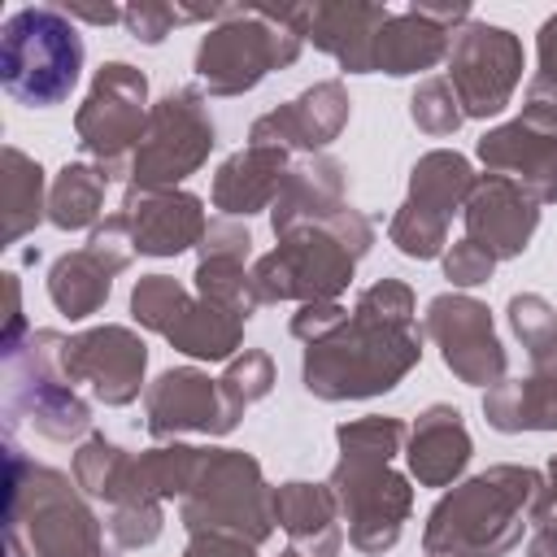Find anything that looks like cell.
I'll return each mask as SVG.
<instances>
[{
    "label": "cell",
    "mask_w": 557,
    "mask_h": 557,
    "mask_svg": "<svg viewBox=\"0 0 557 557\" xmlns=\"http://www.w3.org/2000/svg\"><path fill=\"white\" fill-rule=\"evenodd\" d=\"M470 453H474V444H470V431H466L457 405H426L413 418L409 440H405L409 474L422 487H453L466 474Z\"/></svg>",
    "instance_id": "23"
},
{
    "label": "cell",
    "mask_w": 557,
    "mask_h": 557,
    "mask_svg": "<svg viewBox=\"0 0 557 557\" xmlns=\"http://www.w3.org/2000/svg\"><path fill=\"white\" fill-rule=\"evenodd\" d=\"M178 518L187 535L222 531L265 544L274 535V487L244 448H205V466L191 492L178 500Z\"/></svg>",
    "instance_id": "8"
},
{
    "label": "cell",
    "mask_w": 557,
    "mask_h": 557,
    "mask_svg": "<svg viewBox=\"0 0 557 557\" xmlns=\"http://www.w3.org/2000/svg\"><path fill=\"white\" fill-rule=\"evenodd\" d=\"M104 187H109V178L100 174V165H87V161L61 165V174L48 187V222L57 231L96 226L104 213Z\"/></svg>",
    "instance_id": "31"
},
{
    "label": "cell",
    "mask_w": 557,
    "mask_h": 557,
    "mask_svg": "<svg viewBox=\"0 0 557 557\" xmlns=\"http://www.w3.org/2000/svg\"><path fill=\"white\" fill-rule=\"evenodd\" d=\"M409 117H413V126L422 135L444 139L466 122V109H461L457 91L448 87V78H422L413 87V96H409Z\"/></svg>",
    "instance_id": "36"
},
{
    "label": "cell",
    "mask_w": 557,
    "mask_h": 557,
    "mask_svg": "<svg viewBox=\"0 0 557 557\" xmlns=\"http://www.w3.org/2000/svg\"><path fill=\"white\" fill-rule=\"evenodd\" d=\"M483 418L500 435L557 431V361L531 366L522 379H500L483 392Z\"/></svg>",
    "instance_id": "27"
},
{
    "label": "cell",
    "mask_w": 557,
    "mask_h": 557,
    "mask_svg": "<svg viewBox=\"0 0 557 557\" xmlns=\"http://www.w3.org/2000/svg\"><path fill=\"white\" fill-rule=\"evenodd\" d=\"M531 527H548V531H553V535H557V509H553V513H544V518H535V522H531Z\"/></svg>",
    "instance_id": "48"
},
{
    "label": "cell",
    "mask_w": 557,
    "mask_h": 557,
    "mask_svg": "<svg viewBox=\"0 0 557 557\" xmlns=\"http://www.w3.org/2000/svg\"><path fill=\"white\" fill-rule=\"evenodd\" d=\"M474 178H479V174L470 170V161H466L461 152H453V148H431V152H422V157L413 161V170H409V196H405V205L448 226L453 213L466 209V200H470V191H474Z\"/></svg>",
    "instance_id": "28"
},
{
    "label": "cell",
    "mask_w": 557,
    "mask_h": 557,
    "mask_svg": "<svg viewBox=\"0 0 557 557\" xmlns=\"http://www.w3.org/2000/svg\"><path fill=\"white\" fill-rule=\"evenodd\" d=\"M553 509H557V457L548 461L544 492H540V500H535V509H531V522H535V518H544V513H553Z\"/></svg>",
    "instance_id": "47"
},
{
    "label": "cell",
    "mask_w": 557,
    "mask_h": 557,
    "mask_svg": "<svg viewBox=\"0 0 557 557\" xmlns=\"http://www.w3.org/2000/svg\"><path fill=\"white\" fill-rule=\"evenodd\" d=\"M348 174L335 157L318 152V157H305L287 170L283 178V191L278 200L270 205V226H274V239L278 235H292L300 226H318V222H331L344 205H348Z\"/></svg>",
    "instance_id": "22"
},
{
    "label": "cell",
    "mask_w": 557,
    "mask_h": 557,
    "mask_svg": "<svg viewBox=\"0 0 557 557\" xmlns=\"http://www.w3.org/2000/svg\"><path fill=\"white\" fill-rule=\"evenodd\" d=\"M309 30V4L257 9V4H222V17L200 35L196 78L209 96H244L265 74L287 70Z\"/></svg>",
    "instance_id": "5"
},
{
    "label": "cell",
    "mask_w": 557,
    "mask_h": 557,
    "mask_svg": "<svg viewBox=\"0 0 557 557\" xmlns=\"http://www.w3.org/2000/svg\"><path fill=\"white\" fill-rule=\"evenodd\" d=\"M131 257H135V244H131L126 218L109 213L104 222H96L91 239L65 257H57L48 270V296H52L57 313H65L70 322L100 313L113 292V278L131 265Z\"/></svg>",
    "instance_id": "15"
},
{
    "label": "cell",
    "mask_w": 557,
    "mask_h": 557,
    "mask_svg": "<svg viewBox=\"0 0 557 557\" xmlns=\"http://www.w3.org/2000/svg\"><path fill=\"white\" fill-rule=\"evenodd\" d=\"M83 74V35L61 9L26 4L0 30V83L17 104L52 109Z\"/></svg>",
    "instance_id": "7"
},
{
    "label": "cell",
    "mask_w": 557,
    "mask_h": 557,
    "mask_svg": "<svg viewBox=\"0 0 557 557\" xmlns=\"http://www.w3.org/2000/svg\"><path fill=\"white\" fill-rule=\"evenodd\" d=\"M191 300V292L170 278V274H144L135 287H131V318L144 326V331H157V335H170V326L178 322L183 305Z\"/></svg>",
    "instance_id": "34"
},
{
    "label": "cell",
    "mask_w": 557,
    "mask_h": 557,
    "mask_svg": "<svg viewBox=\"0 0 557 557\" xmlns=\"http://www.w3.org/2000/svg\"><path fill=\"white\" fill-rule=\"evenodd\" d=\"M492 270H496V257L474 239H457L444 252V278H453V287H479L492 278Z\"/></svg>",
    "instance_id": "41"
},
{
    "label": "cell",
    "mask_w": 557,
    "mask_h": 557,
    "mask_svg": "<svg viewBox=\"0 0 557 557\" xmlns=\"http://www.w3.org/2000/svg\"><path fill=\"white\" fill-rule=\"evenodd\" d=\"M4 361H9V396H4L9 426L26 422L44 440H57V444L87 435L91 405L78 396L74 379L65 374V335L61 331H30L26 348H17Z\"/></svg>",
    "instance_id": "9"
},
{
    "label": "cell",
    "mask_w": 557,
    "mask_h": 557,
    "mask_svg": "<svg viewBox=\"0 0 557 557\" xmlns=\"http://www.w3.org/2000/svg\"><path fill=\"white\" fill-rule=\"evenodd\" d=\"M39 218H48L44 170L22 148H4V244H17Z\"/></svg>",
    "instance_id": "32"
},
{
    "label": "cell",
    "mask_w": 557,
    "mask_h": 557,
    "mask_svg": "<svg viewBox=\"0 0 557 557\" xmlns=\"http://www.w3.org/2000/svg\"><path fill=\"white\" fill-rule=\"evenodd\" d=\"M274 527L292 540L300 557H339L344 531H339V505L326 483H278L274 487Z\"/></svg>",
    "instance_id": "26"
},
{
    "label": "cell",
    "mask_w": 557,
    "mask_h": 557,
    "mask_svg": "<svg viewBox=\"0 0 557 557\" xmlns=\"http://www.w3.org/2000/svg\"><path fill=\"white\" fill-rule=\"evenodd\" d=\"M505 313H509V326H513V335L522 339V348H527L531 366H548V361H553L557 309H553L540 292H518V296H509Z\"/></svg>",
    "instance_id": "35"
},
{
    "label": "cell",
    "mask_w": 557,
    "mask_h": 557,
    "mask_svg": "<svg viewBox=\"0 0 557 557\" xmlns=\"http://www.w3.org/2000/svg\"><path fill=\"white\" fill-rule=\"evenodd\" d=\"M148 370V344L117 322L91 326L83 335H65V374L74 387L83 383L100 405H131L144 387Z\"/></svg>",
    "instance_id": "17"
},
{
    "label": "cell",
    "mask_w": 557,
    "mask_h": 557,
    "mask_svg": "<svg viewBox=\"0 0 557 557\" xmlns=\"http://www.w3.org/2000/svg\"><path fill=\"white\" fill-rule=\"evenodd\" d=\"M278 557H300V553H296V548H287V553H278Z\"/></svg>",
    "instance_id": "50"
},
{
    "label": "cell",
    "mask_w": 557,
    "mask_h": 557,
    "mask_svg": "<svg viewBox=\"0 0 557 557\" xmlns=\"http://www.w3.org/2000/svg\"><path fill=\"white\" fill-rule=\"evenodd\" d=\"M148 113L152 109H148L144 70H135L126 61H104L74 113V131H78V148L87 157H96V165L109 183L131 178V161L144 139Z\"/></svg>",
    "instance_id": "10"
},
{
    "label": "cell",
    "mask_w": 557,
    "mask_h": 557,
    "mask_svg": "<svg viewBox=\"0 0 557 557\" xmlns=\"http://www.w3.org/2000/svg\"><path fill=\"white\" fill-rule=\"evenodd\" d=\"M200 257H218V261H248L252 257V235L239 218H218L209 222L205 239H200Z\"/></svg>",
    "instance_id": "42"
},
{
    "label": "cell",
    "mask_w": 557,
    "mask_h": 557,
    "mask_svg": "<svg viewBox=\"0 0 557 557\" xmlns=\"http://www.w3.org/2000/svg\"><path fill=\"white\" fill-rule=\"evenodd\" d=\"M387 239H392L405 257H413V261H431V257L444 252V244H448V226L435 222V218H426V213H418V209H409V205L400 200V209H396L392 222H387Z\"/></svg>",
    "instance_id": "39"
},
{
    "label": "cell",
    "mask_w": 557,
    "mask_h": 557,
    "mask_svg": "<svg viewBox=\"0 0 557 557\" xmlns=\"http://www.w3.org/2000/svg\"><path fill=\"white\" fill-rule=\"evenodd\" d=\"M183 557H257V544L222 531H200V535H187Z\"/></svg>",
    "instance_id": "44"
},
{
    "label": "cell",
    "mask_w": 557,
    "mask_h": 557,
    "mask_svg": "<svg viewBox=\"0 0 557 557\" xmlns=\"http://www.w3.org/2000/svg\"><path fill=\"white\" fill-rule=\"evenodd\" d=\"M70 22H91V26H113V22H122V9H113V4H65L61 9Z\"/></svg>",
    "instance_id": "46"
},
{
    "label": "cell",
    "mask_w": 557,
    "mask_h": 557,
    "mask_svg": "<svg viewBox=\"0 0 557 557\" xmlns=\"http://www.w3.org/2000/svg\"><path fill=\"white\" fill-rule=\"evenodd\" d=\"M117 213L126 218L131 244L144 257H178L187 248H200V239L209 231L205 200L183 191V187H170V191H139V187H131L122 196Z\"/></svg>",
    "instance_id": "20"
},
{
    "label": "cell",
    "mask_w": 557,
    "mask_h": 557,
    "mask_svg": "<svg viewBox=\"0 0 557 557\" xmlns=\"http://www.w3.org/2000/svg\"><path fill=\"white\" fill-rule=\"evenodd\" d=\"M196 296L239 313L244 322L261 309V296H257V283H252V270L248 261H218V257H200L196 265Z\"/></svg>",
    "instance_id": "33"
},
{
    "label": "cell",
    "mask_w": 557,
    "mask_h": 557,
    "mask_svg": "<svg viewBox=\"0 0 557 557\" xmlns=\"http://www.w3.org/2000/svg\"><path fill=\"white\" fill-rule=\"evenodd\" d=\"M74 483L104 500L109 509L113 505H126V500H152L139 492V453H126L122 444H113L109 435H87L74 453Z\"/></svg>",
    "instance_id": "29"
},
{
    "label": "cell",
    "mask_w": 557,
    "mask_h": 557,
    "mask_svg": "<svg viewBox=\"0 0 557 557\" xmlns=\"http://www.w3.org/2000/svg\"><path fill=\"white\" fill-rule=\"evenodd\" d=\"M148 435L152 440H178V435H231L239 426V409L222 396V383L209 379L196 366H174L157 374L144 392Z\"/></svg>",
    "instance_id": "16"
},
{
    "label": "cell",
    "mask_w": 557,
    "mask_h": 557,
    "mask_svg": "<svg viewBox=\"0 0 557 557\" xmlns=\"http://www.w3.org/2000/svg\"><path fill=\"white\" fill-rule=\"evenodd\" d=\"M222 396L231 400V409H248V405H257L261 396H270V387H274V361H270V352H261V348H244L239 357H231L226 361V370H222Z\"/></svg>",
    "instance_id": "37"
},
{
    "label": "cell",
    "mask_w": 557,
    "mask_h": 557,
    "mask_svg": "<svg viewBox=\"0 0 557 557\" xmlns=\"http://www.w3.org/2000/svg\"><path fill=\"white\" fill-rule=\"evenodd\" d=\"M474 157L487 174L518 183L535 205L557 200V91L544 83H527L522 113L483 131Z\"/></svg>",
    "instance_id": "12"
},
{
    "label": "cell",
    "mask_w": 557,
    "mask_h": 557,
    "mask_svg": "<svg viewBox=\"0 0 557 557\" xmlns=\"http://www.w3.org/2000/svg\"><path fill=\"white\" fill-rule=\"evenodd\" d=\"M370 244H374V226L352 205H344L331 222L278 235L274 252L252 261V283H257L261 305L339 300V292L352 283L357 261L370 252Z\"/></svg>",
    "instance_id": "4"
},
{
    "label": "cell",
    "mask_w": 557,
    "mask_h": 557,
    "mask_svg": "<svg viewBox=\"0 0 557 557\" xmlns=\"http://www.w3.org/2000/svg\"><path fill=\"white\" fill-rule=\"evenodd\" d=\"M470 4H409L387 17L374 44V70L405 78L448 61L453 35L470 22Z\"/></svg>",
    "instance_id": "18"
},
{
    "label": "cell",
    "mask_w": 557,
    "mask_h": 557,
    "mask_svg": "<svg viewBox=\"0 0 557 557\" xmlns=\"http://www.w3.org/2000/svg\"><path fill=\"white\" fill-rule=\"evenodd\" d=\"M165 339L196 361H231L244 344V318L205 296H191Z\"/></svg>",
    "instance_id": "30"
},
{
    "label": "cell",
    "mask_w": 557,
    "mask_h": 557,
    "mask_svg": "<svg viewBox=\"0 0 557 557\" xmlns=\"http://www.w3.org/2000/svg\"><path fill=\"white\" fill-rule=\"evenodd\" d=\"M422 361L413 292L400 278L370 283L352 313L318 344H305L300 383L318 400H370L392 392Z\"/></svg>",
    "instance_id": "1"
},
{
    "label": "cell",
    "mask_w": 557,
    "mask_h": 557,
    "mask_svg": "<svg viewBox=\"0 0 557 557\" xmlns=\"http://www.w3.org/2000/svg\"><path fill=\"white\" fill-rule=\"evenodd\" d=\"M540 492H544L540 470L487 466L431 505L422 527V548L448 557H505L509 548L522 544Z\"/></svg>",
    "instance_id": "3"
},
{
    "label": "cell",
    "mask_w": 557,
    "mask_h": 557,
    "mask_svg": "<svg viewBox=\"0 0 557 557\" xmlns=\"http://www.w3.org/2000/svg\"><path fill=\"white\" fill-rule=\"evenodd\" d=\"M422 335L435 339L444 366L470 383V387H496L505 379V344L492 326V313L483 300L466 296V292H440L426 300L422 313Z\"/></svg>",
    "instance_id": "14"
},
{
    "label": "cell",
    "mask_w": 557,
    "mask_h": 557,
    "mask_svg": "<svg viewBox=\"0 0 557 557\" xmlns=\"http://www.w3.org/2000/svg\"><path fill=\"white\" fill-rule=\"evenodd\" d=\"M344 318H348V309H344L339 300H313V305H300V309L292 313V335H296L300 344H318V339H326Z\"/></svg>",
    "instance_id": "43"
},
{
    "label": "cell",
    "mask_w": 557,
    "mask_h": 557,
    "mask_svg": "<svg viewBox=\"0 0 557 557\" xmlns=\"http://www.w3.org/2000/svg\"><path fill=\"white\" fill-rule=\"evenodd\" d=\"M461 218H466V239L487 248L496 261H509V257L527 252V244L540 226V205L518 183H509L500 174H479Z\"/></svg>",
    "instance_id": "21"
},
{
    "label": "cell",
    "mask_w": 557,
    "mask_h": 557,
    "mask_svg": "<svg viewBox=\"0 0 557 557\" xmlns=\"http://www.w3.org/2000/svg\"><path fill=\"white\" fill-rule=\"evenodd\" d=\"M4 527L26 535L30 557H104V522L74 492L70 474L26 461L22 448L4 444Z\"/></svg>",
    "instance_id": "6"
},
{
    "label": "cell",
    "mask_w": 557,
    "mask_h": 557,
    "mask_svg": "<svg viewBox=\"0 0 557 557\" xmlns=\"http://www.w3.org/2000/svg\"><path fill=\"white\" fill-rule=\"evenodd\" d=\"M218 17H222V9H178V4H161V0H139V4L122 9V26L139 44H161L183 22H218Z\"/></svg>",
    "instance_id": "38"
},
{
    "label": "cell",
    "mask_w": 557,
    "mask_h": 557,
    "mask_svg": "<svg viewBox=\"0 0 557 557\" xmlns=\"http://www.w3.org/2000/svg\"><path fill=\"white\" fill-rule=\"evenodd\" d=\"M535 57H540V70H535L531 78L557 91V13H553V17H544V26H540V44H535Z\"/></svg>",
    "instance_id": "45"
},
{
    "label": "cell",
    "mask_w": 557,
    "mask_h": 557,
    "mask_svg": "<svg viewBox=\"0 0 557 557\" xmlns=\"http://www.w3.org/2000/svg\"><path fill=\"white\" fill-rule=\"evenodd\" d=\"M165 500H126V505H113L109 509V535H113V544H122V548H148V544H157L161 540V531H165V509H161Z\"/></svg>",
    "instance_id": "40"
},
{
    "label": "cell",
    "mask_w": 557,
    "mask_h": 557,
    "mask_svg": "<svg viewBox=\"0 0 557 557\" xmlns=\"http://www.w3.org/2000/svg\"><path fill=\"white\" fill-rule=\"evenodd\" d=\"M522 39L496 22L470 17L448 48V87L457 91L466 117H496L509 109L522 83Z\"/></svg>",
    "instance_id": "13"
},
{
    "label": "cell",
    "mask_w": 557,
    "mask_h": 557,
    "mask_svg": "<svg viewBox=\"0 0 557 557\" xmlns=\"http://www.w3.org/2000/svg\"><path fill=\"white\" fill-rule=\"evenodd\" d=\"M287 170H292L287 148L244 144L213 174V191H209L213 196V209H222V218H248V213L270 209L278 200V191H283Z\"/></svg>",
    "instance_id": "24"
},
{
    "label": "cell",
    "mask_w": 557,
    "mask_h": 557,
    "mask_svg": "<svg viewBox=\"0 0 557 557\" xmlns=\"http://www.w3.org/2000/svg\"><path fill=\"white\" fill-rule=\"evenodd\" d=\"M553 361H557V331H553Z\"/></svg>",
    "instance_id": "49"
},
{
    "label": "cell",
    "mask_w": 557,
    "mask_h": 557,
    "mask_svg": "<svg viewBox=\"0 0 557 557\" xmlns=\"http://www.w3.org/2000/svg\"><path fill=\"white\" fill-rule=\"evenodd\" d=\"M392 9L387 4H309V30L318 52L335 57L339 70L348 74H374V44L379 30L387 26Z\"/></svg>",
    "instance_id": "25"
},
{
    "label": "cell",
    "mask_w": 557,
    "mask_h": 557,
    "mask_svg": "<svg viewBox=\"0 0 557 557\" xmlns=\"http://www.w3.org/2000/svg\"><path fill=\"white\" fill-rule=\"evenodd\" d=\"M352 100L344 91L339 78H322L313 87H305L296 100L261 113L248 126V144H274V148H300L309 157H318L331 139H339V131L348 126Z\"/></svg>",
    "instance_id": "19"
},
{
    "label": "cell",
    "mask_w": 557,
    "mask_h": 557,
    "mask_svg": "<svg viewBox=\"0 0 557 557\" xmlns=\"http://www.w3.org/2000/svg\"><path fill=\"white\" fill-rule=\"evenodd\" d=\"M409 426L387 413H366L335 426L339 461L326 479L335 492L339 518L348 522V544L357 553H387L396 548L409 513H413V487L400 470H392V457L405 453Z\"/></svg>",
    "instance_id": "2"
},
{
    "label": "cell",
    "mask_w": 557,
    "mask_h": 557,
    "mask_svg": "<svg viewBox=\"0 0 557 557\" xmlns=\"http://www.w3.org/2000/svg\"><path fill=\"white\" fill-rule=\"evenodd\" d=\"M218 144V126L209 117L200 87L165 91L144 126V139L131 161V187L139 191H170L187 174H196Z\"/></svg>",
    "instance_id": "11"
},
{
    "label": "cell",
    "mask_w": 557,
    "mask_h": 557,
    "mask_svg": "<svg viewBox=\"0 0 557 557\" xmlns=\"http://www.w3.org/2000/svg\"><path fill=\"white\" fill-rule=\"evenodd\" d=\"M422 557H448V553H422Z\"/></svg>",
    "instance_id": "51"
}]
</instances>
